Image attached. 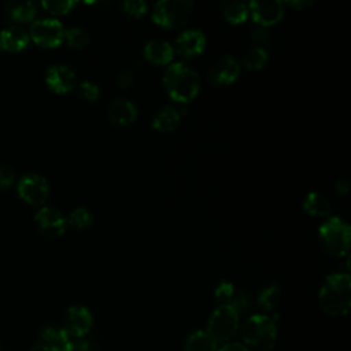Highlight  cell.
Wrapping results in <instances>:
<instances>
[{"instance_id":"cell-1","label":"cell","mask_w":351,"mask_h":351,"mask_svg":"<svg viewBox=\"0 0 351 351\" xmlns=\"http://www.w3.org/2000/svg\"><path fill=\"white\" fill-rule=\"evenodd\" d=\"M319 306L330 315H346L351 306V277L347 273L328 276L318 293Z\"/></svg>"},{"instance_id":"cell-2","label":"cell","mask_w":351,"mask_h":351,"mask_svg":"<svg viewBox=\"0 0 351 351\" xmlns=\"http://www.w3.org/2000/svg\"><path fill=\"white\" fill-rule=\"evenodd\" d=\"M167 95L180 103L191 101L199 92L200 78L196 70L182 62L171 63L163 75Z\"/></svg>"},{"instance_id":"cell-3","label":"cell","mask_w":351,"mask_h":351,"mask_svg":"<svg viewBox=\"0 0 351 351\" xmlns=\"http://www.w3.org/2000/svg\"><path fill=\"white\" fill-rule=\"evenodd\" d=\"M241 336L248 351H271L277 339L276 321L266 314H254L244 322Z\"/></svg>"},{"instance_id":"cell-4","label":"cell","mask_w":351,"mask_h":351,"mask_svg":"<svg viewBox=\"0 0 351 351\" xmlns=\"http://www.w3.org/2000/svg\"><path fill=\"white\" fill-rule=\"evenodd\" d=\"M322 247L335 256L347 254L350 247V226L337 217H330L318 229Z\"/></svg>"},{"instance_id":"cell-5","label":"cell","mask_w":351,"mask_h":351,"mask_svg":"<svg viewBox=\"0 0 351 351\" xmlns=\"http://www.w3.org/2000/svg\"><path fill=\"white\" fill-rule=\"evenodd\" d=\"M239 315L230 304H219L207 321V335L217 344L228 341L239 328Z\"/></svg>"},{"instance_id":"cell-6","label":"cell","mask_w":351,"mask_h":351,"mask_svg":"<svg viewBox=\"0 0 351 351\" xmlns=\"http://www.w3.org/2000/svg\"><path fill=\"white\" fill-rule=\"evenodd\" d=\"M193 1L191 0H160L155 4L152 19L165 27H177L186 22Z\"/></svg>"},{"instance_id":"cell-7","label":"cell","mask_w":351,"mask_h":351,"mask_svg":"<svg viewBox=\"0 0 351 351\" xmlns=\"http://www.w3.org/2000/svg\"><path fill=\"white\" fill-rule=\"evenodd\" d=\"M29 37L45 48L58 47L64 40V27L55 18H40L30 25Z\"/></svg>"},{"instance_id":"cell-8","label":"cell","mask_w":351,"mask_h":351,"mask_svg":"<svg viewBox=\"0 0 351 351\" xmlns=\"http://www.w3.org/2000/svg\"><path fill=\"white\" fill-rule=\"evenodd\" d=\"M18 195L29 204L38 206L45 203L49 195V184L47 178L38 173L23 174L16 184Z\"/></svg>"},{"instance_id":"cell-9","label":"cell","mask_w":351,"mask_h":351,"mask_svg":"<svg viewBox=\"0 0 351 351\" xmlns=\"http://www.w3.org/2000/svg\"><path fill=\"white\" fill-rule=\"evenodd\" d=\"M92 325H93L92 313L86 307L75 304L66 310L62 329L73 341V340L84 339L90 332Z\"/></svg>"},{"instance_id":"cell-10","label":"cell","mask_w":351,"mask_h":351,"mask_svg":"<svg viewBox=\"0 0 351 351\" xmlns=\"http://www.w3.org/2000/svg\"><path fill=\"white\" fill-rule=\"evenodd\" d=\"M34 221L40 233L51 237L60 236L67 226L66 217L52 206H43L34 214Z\"/></svg>"},{"instance_id":"cell-11","label":"cell","mask_w":351,"mask_h":351,"mask_svg":"<svg viewBox=\"0 0 351 351\" xmlns=\"http://www.w3.org/2000/svg\"><path fill=\"white\" fill-rule=\"evenodd\" d=\"M247 7L248 12H251L252 15V19L262 26H270L273 23H277L284 15V4L278 0H252Z\"/></svg>"},{"instance_id":"cell-12","label":"cell","mask_w":351,"mask_h":351,"mask_svg":"<svg viewBox=\"0 0 351 351\" xmlns=\"http://www.w3.org/2000/svg\"><path fill=\"white\" fill-rule=\"evenodd\" d=\"M75 73L67 64H51L45 71L47 85L56 93H67L75 85Z\"/></svg>"},{"instance_id":"cell-13","label":"cell","mask_w":351,"mask_h":351,"mask_svg":"<svg viewBox=\"0 0 351 351\" xmlns=\"http://www.w3.org/2000/svg\"><path fill=\"white\" fill-rule=\"evenodd\" d=\"M239 73V62L233 56L225 55L211 66L208 71V80L213 85H226L233 82L237 78Z\"/></svg>"},{"instance_id":"cell-14","label":"cell","mask_w":351,"mask_h":351,"mask_svg":"<svg viewBox=\"0 0 351 351\" xmlns=\"http://www.w3.org/2000/svg\"><path fill=\"white\" fill-rule=\"evenodd\" d=\"M206 45V37L199 29H186L181 32L176 38L177 52L182 56L191 58L199 55Z\"/></svg>"},{"instance_id":"cell-15","label":"cell","mask_w":351,"mask_h":351,"mask_svg":"<svg viewBox=\"0 0 351 351\" xmlns=\"http://www.w3.org/2000/svg\"><path fill=\"white\" fill-rule=\"evenodd\" d=\"M30 41L29 33L19 25H11L0 32V49L8 52H19L27 47Z\"/></svg>"},{"instance_id":"cell-16","label":"cell","mask_w":351,"mask_h":351,"mask_svg":"<svg viewBox=\"0 0 351 351\" xmlns=\"http://www.w3.org/2000/svg\"><path fill=\"white\" fill-rule=\"evenodd\" d=\"M70 341L71 340L62 328H56L52 325L44 326L40 330L37 339V343L48 348L49 351H66Z\"/></svg>"},{"instance_id":"cell-17","label":"cell","mask_w":351,"mask_h":351,"mask_svg":"<svg viewBox=\"0 0 351 351\" xmlns=\"http://www.w3.org/2000/svg\"><path fill=\"white\" fill-rule=\"evenodd\" d=\"M108 117L117 125H129L137 117V107L126 100V99H117L108 107Z\"/></svg>"},{"instance_id":"cell-18","label":"cell","mask_w":351,"mask_h":351,"mask_svg":"<svg viewBox=\"0 0 351 351\" xmlns=\"http://www.w3.org/2000/svg\"><path fill=\"white\" fill-rule=\"evenodd\" d=\"M144 55L156 64H166L173 59V47L163 40H149L144 47Z\"/></svg>"},{"instance_id":"cell-19","label":"cell","mask_w":351,"mask_h":351,"mask_svg":"<svg viewBox=\"0 0 351 351\" xmlns=\"http://www.w3.org/2000/svg\"><path fill=\"white\" fill-rule=\"evenodd\" d=\"M180 119H181V112L176 107L163 106L155 112L152 118V126L158 130L169 132L178 125Z\"/></svg>"},{"instance_id":"cell-20","label":"cell","mask_w":351,"mask_h":351,"mask_svg":"<svg viewBox=\"0 0 351 351\" xmlns=\"http://www.w3.org/2000/svg\"><path fill=\"white\" fill-rule=\"evenodd\" d=\"M5 12L15 22H30L37 14V4L30 0L11 1Z\"/></svg>"},{"instance_id":"cell-21","label":"cell","mask_w":351,"mask_h":351,"mask_svg":"<svg viewBox=\"0 0 351 351\" xmlns=\"http://www.w3.org/2000/svg\"><path fill=\"white\" fill-rule=\"evenodd\" d=\"M217 343L207 335L206 330L192 332L185 343L184 351H217Z\"/></svg>"},{"instance_id":"cell-22","label":"cell","mask_w":351,"mask_h":351,"mask_svg":"<svg viewBox=\"0 0 351 351\" xmlns=\"http://www.w3.org/2000/svg\"><path fill=\"white\" fill-rule=\"evenodd\" d=\"M303 208L314 217H324L330 211V202L319 192H310L303 200Z\"/></svg>"},{"instance_id":"cell-23","label":"cell","mask_w":351,"mask_h":351,"mask_svg":"<svg viewBox=\"0 0 351 351\" xmlns=\"http://www.w3.org/2000/svg\"><path fill=\"white\" fill-rule=\"evenodd\" d=\"M281 299V288L277 284L263 287L258 293V306L265 311L274 310Z\"/></svg>"},{"instance_id":"cell-24","label":"cell","mask_w":351,"mask_h":351,"mask_svg":"<svg viewBox=\"0 0 351 351\" xmlns=\"http://www.w3.org/2000/svg\"><path fill=\"white\" fill-rule=\"evenodd\" d=\"M225 18L232 23H240L247 19L248 7L241 1H228L222 7Z\"/></svg>"},{"instance_id":"cell-25","label":"cell","mask_w":351,"mask_h":351,"mask_svg":"<svg viewBox=\"0 0 351 351\" xmlns=\"http://www.w3.org/2000/svg\"><path fill=\"white\" fill-rule=\"evenodd\" d=\"M267 59H269V56H267L266 49H263L262 47H252L244 53L243 64L247 69L258 70V69H262L267 63Z\"/></svg>"},{"instance_id":"cell-26","label":"cell","mask_w":351,"mask_h":351,"mask_svg":"<svg viewBox=\"0 0 351 351\" xmlns=\"http://www.w3.org/2000/svg\"><path fill=\"white\" fill-rule=\"evenodd\" d=\"M64 38H66L67 44L74 48L85 47L90 41L88 32L80 26H71V27L64 29Z\"/></svg>"},{"instance_id":"cell-27","label":"cell","mask_w":351,"mask_h":351,"mask_svg":"<svg viewBox=\"0 0 351 351\" xmlns=\"http://www.w3.org/2000/svg\"><path fill=\"white\" fill-rule=\"evenodd\" d=\"M93 222V215L92 213L85 208V207H77L74 208L69 218H67V223H70L73 228L75 229H84V228H88L90 226Z\"/></svg>"},{"instance_id":"cell-28","label":"cell","mask_w":351,"mask_h":351,"mask_svg":"<svg viewBox=\"0 0 351 351\" xmlns=\"http://www.w3.org/2000/svg\"><path fill=\"white\" fill-rule=\"evenodd\" d=\"M75 4L77 1L74 0H43L41 1V5L44 7V10L55 15L69 12Z\"/></svg>"},{"instance_id":"cell-29","label":"cell","mask_w":351,"mask_h":351,"mask_svg":"<svg viewBox=\"0 0 351 351\" xmlns=\"http://www.w3.org/2000/svg\"><path fill=\"white\" fill-rule=\"evenodd\" d=\"M214 295L221 302V304H229L234 296V287L230 281L223 280L215 287Z\"/></svg>"},{"instance_id":"cell-30","label":"cell","mask_w":351,"mask_h":351,"mask_svg":"<svg viewBox=\"0 0 351 351\" xmlns=\"http://www.w3.org/2000/svg\"><path fill=\"white\" fill-rule=\"evenodd\" d=\"M78 95L85 99V100H89V101H93L99 97L100 95V90H99V86L92 82V81H82L80 85H78Z\"/></svg>"},{"instance_id":"cell-31","label":"cell","mask_w":351,"mask_h":351,"mask_svg":"<svg viewBox=\"0 0 351 351\" xmlns=\"http://www.w3.org/2000/svg\"><path fill=\"white\" fill-rule=\"evenodd\" d=\"M122 8L132 16H140L147 11V4L143 0H125L122 3Z\"/></svg>"},{"instance_id":"cell-32","label":"cell","mask_w":351,"mask_h":351,"mask_svg":"<svg viewBox=\"0 0 351 351\" xmlns=\"http://www.w3.org/2000/svg\"><path fill=\"white\" fill-rule=\"evenodd\" d=\"M15 170L5 163H0V189L8 188L15 182Z\"/></svg>"},{"instance_id":"cell-33","label":"cell","mask_w":351,"mask_h":351,"mask_svg":"<svg viewBox=\"0 0 351 351\" xmlns=\"http://www.w3.org/2000/svg\"><path fill=\"white\" fill-rule=\"evenodd\" d=\"M66 351H103L95 341L92 340H73L70 341Z\"/></svg>"},{"instance_id":"cell-34","label":"cell","mask_w":351,"mask_h":351,"mask_svg":"<svg viewBox=\"0 0 351 351\" xmlns=\"http://www.w3.org/2000/svg\"><path fill=\"white\" fill-rule=\"evenodd\" d=\"M117 82H118V85H121V86H123V88L129 86V85L133 82V73H132L130 70H128V69L122 70V71L118 74V77H117Z\"/></svg>"},{"instance_id":"cell-35","label":"cell","mask_w":351,"mask_h":351,"mask_svg":"<svg viewBox=\"0 0 351 351\" xmlns=\"http://www.w3.org/2000/svg\"><path fill=\"white\" fill-rule=\"evenodd\" d=\"M217 351H248V348L241 344V343H236V341H232V343H225L221 348H218Z\"/></svg>"},{"instance_id":"cell-36","label":"cell","mask_w":351,"mask_h":351,"mask_svg":"<svg viewBox=\"0 0 351 351\" xmlns=\"http://www.w3.org/2000/svg\"><path fill=\"white\" fill-rule=\"evenodd\" d=\"M335 189H336L337 193L346 195L348 192V189H350V185H348V182L346 180H337L336 184H335Z\"/></svg>"},{"instance_id":"cell-37","label":"cell","mask_w":351,"mask_h":351,"mask_svg":"<svg viewBox=\"0 0 351 351\" xmlns=\"http://www.w3.org/2000/svg\"><path fill=\"white\" fill-rule=\"evenodd\" d=\"M313 3V0H291V1H288V4L289 5H292V7H296V8H303V7H307V5H310Z\"/></svg>"},{"instance_id":"cell-38","label":"cell","mask_w":351,"mask_h":351,"mask_svg":"<svg viewBox=\"0 0 351 351\" xmlns=\"http://www.w3.org/2000/svg\"><path fill=\"white\" fill-rule=\"evenodd\" d=\"M0 351H1V348H0Z\"/></svg>"}]
</instances>
